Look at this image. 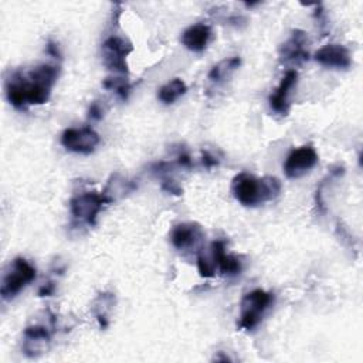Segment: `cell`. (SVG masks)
Segmentation results:
<instances>
[{
  "mask_svg": "<svg viewBox=\"0 0 363 363\" xmlns=\"http://www.w3.org/2000/svg\"><path fill=\"white\" fill-rule=\"evenodd\" d=\"M281 182L277 177H257L247 172L235 174L231 182L234 199L245 207H257L277 199L281 193Z\"/></svg>",
  "mask_w": 363,
  "mask_h": 363,
  "instance_id": "obj_1",
  "label": "cell"
},
{
  "mask_svg": "<svg viewBox=\"0 0 363 363\" xmlns=\"http://www.w3.org/2000/svg\"><path fill=\"white\" fill-rule=\"evenodd\" d=\"M58 77V67L40 64L33 68L26 78V92L28 105H43L50 99L51 89Z\"/></svg>",
  "mask_w": 363,
  "mask_h": 363,
  "instance_id": "obj_2",
  "label": "cell"
},
{
  "mask_svg": "<svg viewBox=\"0 0 363 363\" xmlns=\"http://www.w3.org/2000/svg\"><path fill=\"white\" fill-rule=\"evenodd\" d=\"M37 277L35 268L23 257H16L3 275L0 295L4 301L17 296Z\"/></svg>",
  "mask_w": 363,
  "mask_h": 363,
  "instance_id": "obj_3",
  "label": "cell"
},
{
  "mask_svg": "<svg viewBox=\"0 0 363 363\" xmlns=\"http://www.w3.org/2000/svg\"><path fill=\"white\" fill-rule=\"evenodd\" d=\"M274 303V294L264 289H254L245 294L241 299V312L238 328L244 330H252L262 320L264 313Z\"/></svg>",
  "mask_w": 363,
  "mask_h": 363,
  "instance_id": "obj_4",
  "label": "cell"
},
{
  "mask_svg": "<svg viewBox=\"0 0 363 363\" xmlns=\"http://www.w3.org/2000/svg\"><path fill=\"white\" fill-rule=\"evenodd\" d=\"M109 203L111 200L104 191H85L71 199L69 208L72 217L77 221H81L86 225H95L99 211L105 204Z\"/></svg>",
  "mask_w": 363,
  "mask_h": 363,
  "instance_id": "obj_5",
  "label": "cell"
},
{
  "mask_svg": "<svg viewBox=\"0 0 363 363\" xmlns=\"http://www.w3.org/2000/svg\"><path fill=\"white\" fill-rule=\"evenodd\" d=\"M133 51L130 43L118 35H111L102 43V60L108 69L128 75L126 57Z\"/></svg>",
  "mask_w": 363,
  "mask_h": 363,
  "instance_id": "obj_6",
  "label": "cell"
},
{
  "mask_svg": "<svg viewBox=\"0 0 363 363\" xmlns=\"http://www.w3.org/2000/svg\"><path fill=\"white\" fill-rule=\"evenodd\" d=\"M101 138L91 126L68 128L61 135V145L74 153L89 155L99 145Z\"/></svg>",
  "mask_w": 363,
  "mask_h": 363,
  "instance_id": "obj_7",
  "label": "cell"
},
{
  "mask_svg": "<svg viewBox=\"0 0 363 363\" xmlns=\"http://www.w3.org/2000/svg\"><path fill=\"white\" fill-rule=\"evenodd\" d=\"M318 153L311 145L294 149L285 159L284 172L288 179H299L312 170L318 163Z\"/></svg>",
  "mask_w": 363,
  "mask_h": 363,
  "instance_id": "obj_8",
  "label": "cell"
},
{
  "mask_svg": "<svg viewBox=\"0 0 363 363\" xmlns=\"http://www.w3.org/2000/svg\"><path fill=\"white\" fill-rule=\"evenodd\" d=\"M296 81H298V72L295 69H288L282 77L279 85L269 95L268 102L272 112L281 116H286L289 113V109H291L289 95L292 88L296 85Z\"/></svg>",
  "mask_w": 363,
  "mask_h": 363,
  "instance_id": "obj_9",
  "label": "cell"
},
{
  "mask_svg": "<svg viewBox=\"0 0 363 363\" xmlns=\"http://www.w3.org/2000/svg\"><path fill=\"white\" fill-rule=\"evenodd\" d=\"M308 35L302 30H294L291 37L279 47V58L284 64H302L309 60L306 50Z\"/></svg>",
  "mask_w": 363,
  "mask_h": 363,
  "instance_id": "obj_10",
  "label": "cell"
},
{
  "mask_svg": "<svg viewBox=\"0 0 363 363\" xmlns=\"http://www.w3.org/2000/svg\"><path fill=\"white\" fill-rule=\"evenodd\" d=\"M315 61L326 68L347 69L352 65V55L345 45L326 44L315 52Z\"/></svg>",
  "mask_w": 363,
  "mask_h": 363,
  "instance_id": "obj_11",
  "label": "cell"
},
{
  "mask_svg": "<svg viewBox=\"0 0 363 363\" xmlns=\"http://www.w3.org/2000/svg\"><path fill=\"white\" fill-rule=\"evenodd\" d=\"M204 233L200 224L197 223H180L176 224L170 231V241L177 250H187L194 247Z\"/></svg>",
  "mask_w": 363,
  "mask_h": 363,
  "instance_id": "obj_12",
  "label": "cell"
},
{
  "mask_svg": "<svg viewBox=\"0 0 363 363\" xmlns=\"http://www.w3.org/2000/svg\"><path fill=\"white\" fill-rule=\"evenodd\" d=\"M50 332L44 326H28L23 336V353L28 357H37L48 349Z\"/></svg>",
  "mask_w": 363,
  "mask_h": 363,
  "instance_id": "obj_13",
  "label": "cell"
},
{
  "mask_svg": "<svg viewBox=\"0 0 363 363\" xmlns=\"http://www.w3.org/2000/svg\"><path fill=\"white\" fill-rule=\"evenodd\" d=\"M210 255L216 264V268L224 275H237L241 272V261L231 254L225 252V242L223 240H216L211 242Z\"/></svg>",
  "mask_w": 363,
  "mask_h": 363,
  "instance_id": "obj_14",
  "label": "cell"
},
{
  "mask_svg": "<svg viewBox=\"0 0 363 363\" xmlns=\"http://www.w3.org/2000/svg\"><path fill=\"white\" fill-rule=\"evenodd\" d=\"M210 37H211L210 26L204 23H196L183 31L180 41L189 51L201 52L206 50L210 41Z\"/></svg>",
  "mask_w": 363,
  "mask_h": 363,
  "instance_id": "obj_15",
  "label": "cell"
},
{
  "mask_svg": "<svg viewBox=\"0 0 363 363\" xmlns=\"http://www.w3.org/2000/svg\"><path fill=\"white\" fill-rule=\"evenodd\" d=\"M4 89H6V96L7 101L20 111H26L28 106L27 102V92H26V78L21 72H14L11 74L6 82H4Z\"/></svg>",
  "mask_w": 363,
  "mask_h": 363,
  "instance_id": "obj_16",
  "label": "cell"
},
{
  "mask_svg": "<svg viewBox=\"0 0 363 363\" xmlns=\"http://www.w3.org/2000/svg\"><path fill=\"white\" fill-rule=\"evenodd\" d=\"M241 65V58L240 57H231V58H225L223 61H220L218 64H216L207 78L210 82L213 84H221L224 82L238 67Z\"/></svg>",
  "mask_w": 363,
  "mask_h": 363,
  "instance_id": "obj_17",
  "label": "cell"
},
{
  "mask_svg": "<svg viewBox=\"0 0 363 363\" xmlns=\"http://www.w3.org/2000/svg\"><path fill=\"white\" fill-rule=\"evenodd\" d=\"M186 91H187L186 82L180 78H173L159 88L157 98L160 102L170 105V104H174L180 96H183Z\"/></svg>",
  "mask_w": 363,
  "mask_h": 363,
  "instance_id": "obj_18",
  "label": "cell"
},
{
  "mask_svg": "<svg viewBox=\"0 0 363 363\" xmlns=\"http://www.w3.org/2000/svg\"><path fill=\"white\" fill-rule=\"evenodd\" d=\"M104 86L109 91H113L121 99L126 101L130 92V84L125 77H109L104 81Z\"/></svg>",
  "mask_w": 363,
  "mask_h": 363,
  "instance_id": "obj_19",
  "label": "cell"
},
{
  "mask_svg": "<svg viewBox=\"0 0 363 363\" xmlns=\"http://www.w3.org/2000/svg\"><path fill=\"white\" fill-rule=\"evenodd\" d=\"M197 269H199V274L203 278L214 277L216 264H214L211 255H207L204 252H199V255H197Z\"/></svg>",
  "mask_w": 363,
  "mask_h": 363,
  "instance_id": "obj_20",
  "label": "cell"
},
{
  "mask_svg": "<svg viewBox=\"0 0 363 363\" xmlns=\"http://www.w3.org/2000/svg\"><path fill=\"white\" fill-rule=\"evenodd\" d=\"M162 189L166 190L167 193H172V194H176V196H180V194L183 193V190H182V187L177 184V182H174L173 179H169V177H163Z\"/></svg>",
  "mask_w": 363,
  "mask_h": 363,
  "instance_id": "obj_21",
  "label": "cell"
},
{
  "mask_svg": "<svg viewBox=\"0 0 363 363\" xmlns=\"http://www.w3.org/2000/svg\"><path fill=\"white\" fill-rule=\"evenodd\" d=\"M174 164H177V166H180V167H183V169H190V167L193 166V162H191L190 155H189L187 152L182 150V153L177 156Z\"/></svg>",
  "mask_w": 363,
  "mask_h": 363,
  "instance_id": "obj_22",
  "label": "cell"
},
{
  "mask_svg": "<svg viewBox=\"0 0 363 363\" xmlns=\"http://www.w3.org/2000/svg\"><path fill=\"white\" fill-rule=\"evenodd\" d=\"M201 163H203L204 167L211 169V167H214V166H218V159H217L214 155H211L210 152L204 150V152H203V157H201Z\"/></svg>",
  "mask_w": 363,
  "mask_h": 363,
  "instance_id": "obj_23",
  "label": "cell"
},
{
  "mask_svg": "<svg viewBox=\"0 0 363 363\" xmlns=\"http://www.w3.org/2000/svg\"><path fill=\"white\" fill-rule=\"evenodd\" d=\"M104 115V111L101 108V105L98 102H92L91 106H89V111H88V116L89 119H94V121H99Z\"/></svg>",
  "mask_w": 363,
  "mask_h": 363,
  "instance_id": "obj_24",
  "label": "cell"
},
{
  "mask_svg": "<svg viewBox=\"0 0 363 363\" xmlns=\"http://www.w3.org/2000/svg\"><path fill=\"white\" fill-rule=\"evenodd\" d=\"M54 292H55V285H54L52 282L44 284V285H41L40 289H38V295H40V296H51Z\"/></svg>",
  "mask_w": 363,
  "mask_h": 363,
  "instance_id": "obj_25",
  "label": "cell"
},
{
  "mask_svg": "<svg viewBox=\"0 0 363 363\" xmlns=\"http://www.w3.org/2000/svg\"><path fill=\"white\" fill-rule=\"evenodd\" d=\"M47 52H48V54H51L54 58H60V57H61V54H60V51H58L57 44H55V43H52V41H50V43L47 44Z\"/></svg>",
  "mask_w": 363,
  "mask_h": 363,
  "instance_id": "obj_26",
  "label": "cell"
}]
</instances>
